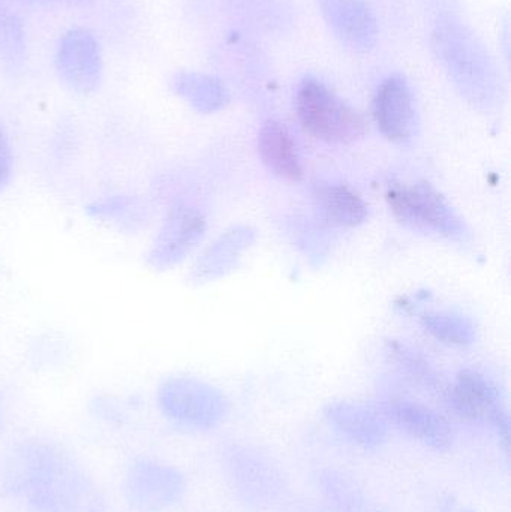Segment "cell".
Listing matches in <instances>:
<instances>
[{"mask_svg":"<svg viewBox=\"0 0 511 512\" xmlns=\"http://www.w3.org/2000/svg\"><path fill=\"white\" fill-rule=\"evenodd\" d=\"M2 481L29 512H116L95 475L71 450L50 439L15 444L3 460Z\"/></svg>","mask_w":511,"mask_h":512,"instance_id":"obj_1","label":"cell"},{"mask_svg":"<svg viewBox=\"0 0 511 512\" xmlns=\"http://www.w3.org/2000/svg\"><path fill=\"white\" fill-rule=\"evenodd\" d=\"M219 472L231 498L248 512H293L297 495L285 466L261 445L243 439L222 441Z\"/></svg>","mask_w":511,"mask_h":512,"instance_id":"obj_2","label":"cell"},{"mask_svg":"<svg viewBox=\"0 0 511 512\" xmlns=\"http://www.w3.org/2000/svg\"><path fill=\"white\" fill-rule=\"evenodd\" d=\"M443 402L456 420L489 433L504 456H509V405L503 388L491 376L479 370H461L447 384Z\"/></svg>","mask_w":511,"mask_h":512,"instance_id":"obj_3","label":"cell"},{"mask_svg":"<svg viewBox=\"0 0 511 512\" xmlns=\"http://www.w3.org/2000/svg\"><path fill=\"white\" fill-rule=\"evenodd\" d=\"M294 108L303 131L324 143L350 144L368 132L363 114L314 77L300 81Z\"/></svg>","mask_w":511,"mask_h":512,"instance_id":"obj_4","label":"cell"},{"mask_svg":"<svg viewBox=\"0 0 511 512\" xmlns=\"http://www.w3.org/2000/svg\"><path fill=\"white\" fill-rule=\"evenodd\" d=\"M393 218L405 227L455 243H467L470 231L455 207L426 182L395 183L386 192Z\"/></svg>","mask_w":511,"mask_h":512,"instance_id":"obj_5","label":"cell"},{"mask_svg":"<svg viewBox=\"0 0 511 512\" xmlns=\"http://www.w3.org/2000/svg\"><path fill=\"white\" fill-rule=\"evenodd\" d=\"M162 417L177 429L210 433L227 421V397L213 385L189 376L165 379L156 391Z\"/></svg>","mask_w":511,"mask_h":512,"instance_id":"obj_6","label":"cell"},{"mask_svg":"<svg viewBox=\"0 0 511 512\" xmlns=\"http://www.w3.org/2000/svg\"><path fill=\"white\" fill-rule=\"evenodd\" d=\"M185 472L167 460L138 456L123 472L122 495L132 512H170L188 495Z\"/></svg>","mask_w":511,"mask_h":512,"instance_id":"obj_7","label":"cell"},{"mask_svg":"<svg viewBox=\"0 0 511 512\" xmlns=\"http://www.w3.org/2000/svg\"><path fill=\"white\" fill-rule=\"evenodd\" d=\"M375 406L390 429L398 430L425 450L446 454L455 447L458 432L449 415L440 409L404 394H389Z\"/></svg>","mask_w":511,"mask_h":512,"instance_id":"obj_8","label":"cell"},{"mask_svg":"<svg viewBox=\"0 0 511 512\" xmlns=\"http://www.w3.org/2000/svg\"><path fill=\"white\" fill-rule=\"evenodd\" d=\"M207 233L206 213L188 200H176L165 213L147 262L155 270H170L185 261L203 242Z\"/></svg>","mask_w":511,"mask_h":512,"instance_id":"obj_9","label":"cell"},{"mask_svg":"<svg viewBox=\"0 0 511 512\" xmlns=\"http://www.w3.org/2000/svg\"><path fill=\"white\" fill-rule=\"evenodd\" d=\"M324 420L336 436L362 453H378L389 444L392 429L375 405L338 400L326 406Z\"/></svg>","mask_w":511,"mask_h":512,"instance_id":"obj_10","label":"cell"},{"mask_svg":"<svg viewBox=\"0 0 511 512\" xmlns=\"http://www.w3.org/2000/svg\"><path fill=\"white\" fill-rule=\"evenodd\" d=\"M372 116L380 134L396 146H407L416 134L413 93L404 78L392 75L378 86Z\"/></svg>","mask_w":511,"mask_h":512,"instance_id":"obj_11","label":"cell"},{"mask_svg":"<svg viewBox=\"0 0 511 512\" xmlns=\"http://www.w3.org/2000/svg\"><path fill=\"white\" fill-rule=\"evenodd\" d=\"M57 69L69 89L90 93L101 83L102 60L98 42L83 29L71 30L60 41Z\"/></svg>","mask_w":511,"mask_h":512,"instance_id":"obj_12","label":"cell"},{"mask_svg":"<svg viewBox=\"0 0 511 512\" xmlns=\"http://www.w3.org/2000/svg\"><path fill=\"white\" fill-rule=\"evenodd\" d=\"M315 489L320 501L338 512H392L378 501L353 474L338 466L315 469Z\"/></svg>","mask_w":511,"mask_h":512,"instance_id":"obj_13","label":"cell"},{"mask_svg":"<svg viewBox=\"0 0 511 512\" xmlns=\"http://www.w3.org/2000/svg\"><path fill=\"white\" fill-rule=\"evenodd\" d=\"M255 237L257 234L248 225H237L224 231L195 259L191 279L206 283L230 273L254 245Z\"/></svg>","mask_w":511,"mask_h":512,"instance_id":"obj_14","label":"cell"},{"mask_svg":"<svg viewBox=\"0 0 511 512\" xmlns=\"http://www.w3.org/2000/svg\"><path fill=\"white\" fill-rule=\"evenodd\" d=\"M257 149L261 162L273 176L285 182L302 180L303 167L296 140L284 123L264 122L258 131Z\"/></svg>","mask_w":511,"mask_h":512,"instance_id":"obj_15","label":"cell"},{"mask_svg":"<svg viewBox=\"0 0 511 512\" xmlns=\"http://www.w3.org/2000/svg\"><path fill=\"white\" fill-rule=\"evenodd\" d=\"M312 197L321 219L332 227L357 228L368 219V204L353 186L336 182L318 183Z\"/></svg>","mask_w":511,"mask_h":512,"instance_id":"obj_16","label":"cell"},{"mask_svg":"<svg viewBox=\"0 0 511 512\" xmlns=\"http://www.w3.org/2000/svg\"><path fill=\"white\" fill-rule=\"evenodd\" d=\"M90 218L123 233H138L149 221V206L134 194H108L95 198L86 207Z\"/></svg>","mask_w":511,"mask_h":512,"instance_id":"obj_17","label":"cell"},{"mask_svg":"<svg viewBox=\"0 0 511 512\" xmlns=\"http://www.w3.org/2000/svg\"><path fill=\"white\" fill-rule=\"evenodd\" d=\"M387 354L390 355V361L395 363L399 372L420 390L432 394V396L444 399L447 390V382L441 378L440 373L435 367L426 360L423 355L408 346L399 342H392L387 348Z\"/></svg>","mask_w":511,"mask_h":512,"instance_id":"obj_18","label":"cell"},{"mask_svg":"<svg viewBox=\"0 0 511 512\" xmlns=\"http://www.w3.org/2000/svg\"><path fill=\"white\" fill-rule=\"evenodd\" d=\"M419 321L423 330L443 345L468 348L476 342V325L470 318L459 313L431 310L423 312Z\"/></svg>","mask_w":511,"mask_h":512,"instance_id":"obj_19","label":"cell"},{"mask_svg":"<svg viewBox=\"0 0 511 512\" xmlns=\"http://www.w3.org/2000/svg\"><path fill=\"white\" fill-rule=\"evenodd\" d=\"M24 57V33L20 21L11 14H0V63L17 65Z\"/></svg>","mask_w":511,"mask_h":512,"instance_id":"obj_20","label":"cell"},{"mask_svg":"<svg viewBox=\"0 0 511 512\" xmlns=\"http://www.w3.org/2000/svg\"><path fill=\"white\" fill-rule=\"evenodd\" d=\"M176 90L197 110L210 111L219 107V96L200 78L192 75L179 77L176 80Z\"/></svg>","mask_w":511,"mask_h":512,"instance_id":"obj_21","label":"cell"},{"mask_svg":"<svg viewBox=\"0 0 511 512\" xmlns=\"http://www.w3.org/2000/svg\"><path fill=\"white\" fill-rule=\"evenodd\" d=\"M12 171H14V156L8 138L0 128V191L11 182Z\"/></svg>","mask_w":511,"mask_h":512,"instance_id":"obj_22","label":"cell"},{"mask_svg":"<svg viewBox=\"0 0 511 512\" xmlns=\"http://www.w3.org/2000/svg\"><path fill=\"white\" fill-rule=\"evenodd\" d=\"M432 512H473L470 508L465 507L461 504L458 499L450 498V496H443L438 498L434 504V510Z\"/></svg>","mask_w":511,"mask_h":512,"instance_id":"obj_23","label":"cell"},{"mask_svg":"<svg viewBox=\"0 0 511 512\" xmlns=\"http://www.w3.org/2000/svg\"><path fill=\"white\" fill-rule=\"evenodd\" d=\"M297 512H338L330 508L324 502L318 501L315 504L302 505Z\"/></svg>","mask_w":511,"mask_h":512,"instance_id":"obj_24","label":"cell"},{"mask_svg":"<svg viewBox=\"0 0 511 512\" xmlns=\"http://www.w3.org/2000/svg\"><path fill=\"white\" fill-rule=\"evenodd\" d=\"M30 2H35V3H47V2H50V0H30Z\"/></svg>","mask_w":511,"mask_h":512,"instance_id":"obj_25","label":"cell"},{"mask_svg":"<svg viewBox=\"0 0 511 512\" xmlns=\"http://www.w3.org/2000/svg\"><path fill=\"white\" fill-rule=\"evenodd\" d=\"M2 423H3V415H2V409H0V430H2Z\"/></svg>","mask_w":511,"mask_h":512,"instance_id":"obj_26","label":"cell"}]
</instances>
